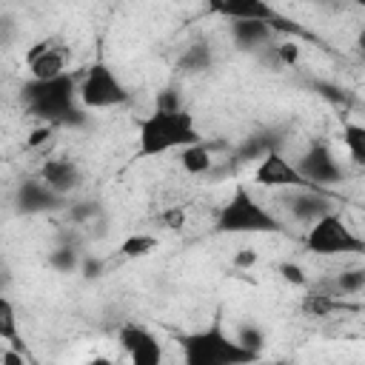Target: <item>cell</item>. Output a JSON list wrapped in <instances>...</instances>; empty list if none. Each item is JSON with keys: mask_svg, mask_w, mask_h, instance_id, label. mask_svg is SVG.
Returning <instances> with one entry per match:
<instances>
[{"mask_svg": "<svg viewBox=\"0 0 365 365\" xmlns=\"http://www.w3.org/2000/svg\"><path fill=\"white\" fill-rule=\"evenodd\" d=\"M37 177L60 197H68L83 185V168L71 157H46L37 168Z\"/></svg>", "mask_w": 365, "mask_h": 365, "instance_id": "cell-12", "label": "cell"}, {"mask_svg": "<svg viewBox=\"0 0 365 365\" xmlns=\"http://www.w3.org/2000/svg\"><path fill=\"white\" fill-rule=\"evenodd\" d=\"M317 3H325V0H317Z\"/></svg>", "mask_w": 365, "mask_h": 365, "instance_id": "cell-31", "label": "cell"}, {"mask_svg": "<svg viewBox=\"0 0 365 365\" xmlns=\"http://www.w3.org/2000/svg\"><path fill=\"white\" fill-rule=\"evenodd\" d=\"M63 200L57 191H51L40 177H29L17 185L14 191V205L20 214H48V211H57L63 208Z\"/></svg>", "mask_w": 365, "mask_h": 365, "instance_id": "cell-13", "label": "cell"}, {"mask_svg": "<svg viewBox=\"0 0 365 365\" xmlns=\"http://www.w3.org/2000/svg\"><path fill=\"white\" fill-rule=\"evenodd\" d=\"M208 11L222 20H262L277 23V9L268 0H208Z\"/></svg>", "mask_w": 365, "mask_h": 365, "instance_id": "cell-14", "label": "cell"}, {"mask_svg": "<svg viewBox=\"0 0 365 365\" xmlns=\"http://www.w3.org/2000/svg\"><path fill=\"white\" fill-rule=\"evenodd\" d=\"M180 165H182V171L191 174V177L208 174L211 165H214L211 148H208L202 140H200V143H191V145H185V148H180Z\"/></svg>", "mask_w": 365, "mask_h": 365, "instance_id": "cell-19", "label": "cell"}, {"mask_svg": "<svg viewBox=\"0 0 365 365\" xmlns=\"http://www.w3.org/2000/svg\"><path fill=\"white\" fill-rule=\"evenodd\" d=\"M228 34L240 51L271 48L277 40L274 23H262V20H228Z\"/></svg>", "mask_w": 365, "mask_h": 365, "instance_id": "cell-15", "label": "cell"}, {"mask_svg": "<svg viewBox=\"0 0 365 365\" xmlns=\"http://www.w3.org/2000/svg\"><path fill=\"white\" fill-rule=\"evenodd\" d=\"M20 103L29 117H34L37 123H48L54 128L86 125L88 120L86 108L77 100V77L68 71L60 77H48V80L29 77L20 86Z\"/></svg>", "mask_w": 365, "mask_h": 365, "instance_id": "cell-1", "label": "cell"}, {"mask_svg": "<svg viewBox=\"0 0 365 365\" xmlns=\"http://www.w3.org/2000/svg\"><path fill=\"white\" fill-rule=\"evenodd\" d=\"M271 51L277 54V60L279 63H285V66H294L297 60H299V48H297V43H279L277 48L271 46Z\"/></svg>", "mask_w": 365, "mask_h": 365, "instance_id": "cell-28", "label": "cell"}, {"mask_svg": "<svg viewBox=\"0 0 365 365\" xmlns=\"http://www.w3.org/2000/svg\"><path fill=\"white\" fill-rule=\"evenodd\" d=\"M26 68H29V77H34V80L60 77L68 71V48L54 37L37 40L26 51Z\"/></svg>", "mask_w": 365, "mask_h": 365, "instance_id": "cell-11", "label": "cell"}, {"mask_svg": "<svg viewBox=\"0 0 365 365\" xmlns=\"http://www.w3.org/2000/svg\"><path fill=\"white\" fill-rule=\"evenodd\" d=\"M117 342L134 365H160L163 362V342L143 322H123L117 331Z\"/></svg>", "mask_w": 365, "mask_h": 365, "instance_id": "cell-9", "label": "cell"}, {"mask_svg": "<svg viewBox=\"0 0 365 365\" xmlns=\"http://www.w3.org/2000/svg\"><path fill=\"white\" fill-rule=\"evenodd\" d=\"M234 336H237L245 348H251V351H257V354H259V348H262V342H265V334H262L257 325H242Z\"/></svg>", "mask_w": 365, "mask_h": 365, "instance_id": "cell-26", "label": "cell"}, {"mask_svg": "<svg viewBox=\"0 0 365 365\" xmlns=\"http://www.w3.org/2000/svg\"><path fill=\"white\" fill-rule=\"evenodd\" d=\"M54 125H48V123H37L34 128H31V134H29V140H26V145L34 151V148H43V145H48L51 143V137H54Z\"/></svg>", "mask_w": 365, "mask_h": 365, "instance_id": "cell-25", "label": "cell"}, {"mask_svg": "<svg viewBox=\"0 0 365 365\" xmlns=\"http://www.w3.org/2000/svg\"><path fill=\"white\" fill-rule=\"evenodd\" d=\"M0 342L9 345L14 354H26V336L20 331V317H17V308L9 297L0 294Z\"/></svg>", "mask_w": 365, "mask_h": 365, "instance_id": "cell-17", "label": "cell"}, {"mask_svg": "<svg viewBox=\"0 0 365 365\" xmlns=\"http://www.w3.org/2000/svg\"><path fill=\"white\" fill-rule=\"evenodd\" d=\"M57 271H63V274H68V271H74L77 265H80V259H77V251L74 248H57L54 254H51V259H48Z\"/></svg>", "mask_w": 365, "mask_h": 365, "instance_id": "cell-23", "label": "cell"}, {"mask_svg": "<svg viewBox=\"0 0 365 365\" xmlns=\"http://www.w3.org/2000/svg\"><path fill=\"white\" fill-rule=\"evenodd\" d=\"M160 222L168 225V228H182V222H185V211H182V208H168V211L160 217Z\"/></svg>", "mask_w": 365, "mask_h": 365, "instance_id": "cell-29", "label": "cell"}, {"mask_svg": "<svg viewBox=\"0 0 365 365\" xmlns=\"http://www.w3.org/2000/svg\"><path fill=\"white\" fill-rule=\"evenodd\" d=\"M177 342H180L185 365H245V362L259 359L257 351L245 348L234 334L225 331L220 311L205 328L180 334Z\"/></svg>", "mask_w": 365, "mask_h": 365, "instance_id": "cell-3", "label": "cell"}, {"mask_svg": "<svg viewBox=\"0 0 365 365\" xmlns=\"http://www.w3.org/2000/svg\"><path fill=\"white\" fill-rule=\"evenodd\" d=\"M254 262H257V251H254V248H240V254L234 257V265H245V268H248V265H254Z\"/></svg>", "mask_w": 365, "mask_h": 365, "instance_id": "cell-30", "label": "cell"}, {"mask_svg": "<svg viewBox=\"0 0 365 365\" xmlns=\"http://www.w3.org/2000/svg\"><path fill=\"white\" fill-rule=\"evenodd\" d=\"M302 245L308 254L317 257H342V254L365 251V240L336 211H328L314 222H308V231L302 234Z\"/></svg>", "mask_w": 365, "mask_h": 365, "instance_id": "cell-5", "label": "cell"}, {"mask_svg": "<svg viewBox=\"0 0 365 365\" xmlns=\"http://www.w3.org/2000/svg\"><path fill=\"white\" fill-rule=\"evenodd\" d=\"M77 100L86 111H103V108L125 106L131 100V91L125 88V83L117 77V71L108 63L94 60L77 77Z\"/></svg>", "mask_w": 365, "mask_h": 365, "instance_id": "cell-6", "label": "cell"}, {"mask_svg": "<svg viewBox=\"0 0 365 365\" xmlns=\"http://www.w3.org/2000/svg\"><path fill=\"white\" fill-rule=\"evenodd\" d=\"M157 245H160V240L154 234H131L120 242V254L125 259H140V257H148Z\"/></svg>", "mask_w": 365, "mask_h": 365, "instance_id": "cell-21", "label": "cell"}, {"mask_svg": "<svg viewBox=\"0 0 365 365\" xmlns=\"http://www.w3.org/2000/svg\"><path fill=\"white\" fill-rule=\"evenodd\" d=\"M211 66H214V48H211V43H208L205 37L191 40V43L180 51V57L174 60V68H177V74H182V77L205 74Z\"/></svg>", "mask_w": 365, "mask_h": 365, "instance_id": "cell-16", "label": "cell"}, {"mask_svg": "<svg viewBox=\"0 0 365 365\" xmlns=\"http://www.w3.org/2000/svg\"><path fill=\"white\" fill-rule=\"evenodd\" d=\"M254 182L262 185V188H274V191H285V188H317V185H311L302 177V171L297 168V163L291 157H285L279 148H268L262 157H257Z\"/></svg>", "mask_w": 365, "mask_h": 365, "instance_id": "cell-7", "label": "cell"}, {"mask_svg": "<svg viewBox=\"0 0 365 365\" xmlns=\"http://www.w3.org/2000/svg\"><path fill=\"white\" fill-rule=\"evenodd\" d=\"M365 288V268H348L334 279V294L339 297H356Z\"/></svg>", "mask_w": 365, "mask_h": 365, "instance_id": "cell-22", "label": "cell"}, {"mask_svg": "<svg viewBox=\"0 0 365 365\" xmlns=\"http://www.w3.org/2000/svg\"><path fill=\"white\" fill-rule=\"evenodd\" d=\"M200 128L194 123V114L185 108H151L137 123V157H163L171 151H180L191 143H200Z\"/></svg>", "mask_w": 365, "mask_h": 365, "instance_id": "cell-2", "label": "cell"}, {"mask_svg": "<svg viewBox=\"0 0 365 365\" xmlns=\"http://www.w3.org/2000/svg\"><path fill=\"white\" fill-rule=\"evenodd\" d=\"M342 143L348 148V157L351 163L362 165L365 163V128L359 123H345L342 125Z\"/></svg>", "mask_w": 365, "mask_h": 365, "instance_id": "cell-20", "label": "cell"}, {"mask_svg": "<svg viewBox=\"0 0 365 365\" xmlns=\"http://www.w3.org/2000/svg\"><path fill=\"white\" fill-rule=\"evenodd\" d=\"M279 277L288 282V285H297V288H305L308 285V277H305V268L297 265V262H279Z\"/></svg>", "mask_w": 365, "mask_h": 365, "instance_id": "cell-24", "label": "cell"}, {"mask_svg": "<svg viewBox=\"0 0 365 365\" xmlns=\"http://www.w3.org/2000/svg\"><path fill=\"white\" fill-rule=\"evenodd\" d=\"M154 108H165V111L182 108V103H180V94H177V88H174V86H168V88L157 91V97H154Z\"/></svg>", "mask_w": 365, "mask_h": 365, "instance_id": "cell-27", "label": "cell"}, {"mask_svg": "<svg viewBox=\"0 0 365 365\" xmlns=\"http://www.w3.org/2000/svg\"><path fill=\"white\" fill-rule=\"evenodd\" d=\"M294 163H297V168L302 171V177H305L311 185H317V188H331V185H336V182L345 180V168L339 165L336 154H334L322 140H311L308 148H305Z\"/></svg>", "mask_w": 365, "mask_h": 365, "instance_id": "cell-8", "label": "cell"}, {"mask_svg": "<svg viewBox=\"0 0 365 365\" xmlns=\"http://www.w3.org/2000/svg\"><path fill=\"white\" fill-rule=\"evenodd\" d=\"M342 305H345V302H342V297H339V294H334V288H331V291L308 288V291H305V297H302V302H299V311H302L305 317L322 319V317H328V314L339 311Z\"/></svg>", "mask_w": 365, "mask_h": 365, "instance_id": "cell-18", "label": "cell"}, {"mask_svg": "<svg viewBox=\"0 0 365 365\" xmlns=\"http://www.w3.org/2000/svg\"><path fill=\"white\" fill-rule=\"evenodd\" d=\"M217 234H285V220L262 205L248 185L237 182L231 197L217 208L214 217Z\"/></svg>", "mask_w": 365, "mask_h": 365, "instance_id": "cell-4", "label": "cell"}, {"mask_svg": "<svg viewBox=\"0 0 365 365\" xmlns=\"http://www.w3.org/2000/svg\"><path fill=\"white\" fill-rule=\"evenodd\" d=\"M331 191L328 188H285L279 191V205L294 222H314L317 217L334 211L331 205Z\"/></svg>", "mask_w": 365, "mask_h": 365, "instance_id": "cell-10", "label": "cell"}]
</instances>
